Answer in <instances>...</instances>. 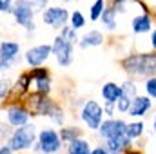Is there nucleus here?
<instances>
[{
  "mask_svg": "<svg viewBox=\"0 0 156 154\" xmlns=\"http://www.w3.org/2000/svg\"><path fill=\"white\" fill-rule=\"evenodd\" d=\"M120 67L129 75V78L147 80L156 76V51L129 53L120 60Z\"/></svg>",
  "mask_w": 156,
  "mask_h": 154,
  "instance_id": "f257e3e1",
  "label": "nucleus"
},
{
  "mask_svg": "<svg viewBox=\"0 0 156 154\" xmlns=\"http://www.w3.org/2000/svg\"><path fill=\"white\" fill-rule=\"evenodd\" d=\"M38 125L37 123H27L24 127H18V129H13L9 140L5 142L11 151L15 154H20V152H26V151H31L37 143V138H38Z\"/></svg>",
  "mask_w": 156,
  "mask_h": 154,
  "instance_id": "f03ea898",
  "label": "nucleus"
},
{
  "mask_svg": "<svg viewBox=\"0 0 156 154\" xmlns=\"http://www.w3.org/2000/svg\"><path fill=\"white\" fill-rule=\"evenodd\" d=\"M66 149L60 134L55 127H42L38 131V138L35 147L31 149L33 154H60Z\"/></svg>",
  "mask_w": 156,
  "mask_h": 154,
  "instance_id": "7ed1b4c3",
  "label": "nucleus"
},
{
  "mask_svg": "<svg viewBox=\"0 0 156 154\" xmlns=\"http://www.w3.org/2000/svg\"><path fill=\"white\" fill-rule=\"evenodd\" d=\"M80 120L82 123L87 127V131L91 132H98L100 125L104 123L105 116H104V107L102 103H98L96 100H85V103L80 107Z\"/></svg>",
  "mask_w": 156,
  "mask_h": 154,
  "instance_id": "20e7f679",
  "label": "nucleus"
},
{
  "mask_svg": "<svg viewBox=\"0 0 156 154\" xmlns=\"http://www.w3.org/2000/svg\"><path fill=\"white\" fill-rule=\"evenodd\" d=\"M24 103L26 107L29 109L31 116H40V118H49L53 109L56 107V100H53L51 96H45V94H38L35 91H31L26 98H24Z\"/></svg>",
  "mask_w": 156,
  "mask_h": 154,
  "instance_id": "39448f33",
  "label": "nucleus"
},
{
  "mask_svg": "<svg viewBox=\"0 0 156 154\" xmlns=\"http://www.w3.org/2000/svg\"><path fill=\"white\" fill-rule=\"evenodd\" d=\"M11 16L15 20L16 26L24 27L27 33H33L37 31V22H35V16H37V11L24 0H15L13 2V9H11Z\"/></svg>",
  "mask_w": 156,
  "mask_h": 154,
  "instance_id": "423d86ee",
  "label": "nucleus"
},
{
  "mask_svg": "<svg viewBox=\"0 0 156 154\" xmlns=\"http://www.w3.org/2000/svg\"><path fill=\"white\" fill-rule=\"evenodd\" d=\"M20 58H24L22 54V45L16 40H0V71H11Z\"/></svg>",
  "mask_w": 156,
  "mask_h": 154,
  "instance_id": "0eeeda50",
  "label": "nucleus"
},
{
  "mask_svg": "<svg viewBox=\"0 0 156 154\" xmlns=\"http://www.w3.org/2000/svg\"><path fill=\"white\" fill-rule=\"evenodd\" d=\"M2 107L5 111V121L13 129H18V127H24V125L31 123V118L33 116H31L29 109L26 107L24 102H18V100L5 102V103H2Z\"/></svg>",
  "mask_w": 156,
  "mask_h": 154,
  "instance_id": "6e6552de",
  "label": "nucleus"
},
{
  "mask_svg": "<svg viewBox=\"0 0 156 154\" xmlns=\"http://www.w3.org/2000/svg\"><path fill=\"white\" fill-rule=\"evenodd\" d=\"M69 15L71 11L66 5H49L45 11H42V22L44 26L51 29H62L69 24Z\"/></svg>",
  "mask_w": 156,
  "mask_h": 154,
  "instance_id": "1a4fd4ad",
  "label": "nucleus"
},
{
  "mask_svg": "<svg viewBox=\"0 0 156 154\" xmlns=\"http://www.w3.org/2000/svg\"><path fill=\"white\" fill-rule=\"evenodd\" d=\"M53 56V47L51 44H37V45H31L29 49H26L24 53V62L29 69H35V67H42L47 64V60Z\"/></svg>",
  "mask_w": 156,
  "mask_h": 154,
  "instance_id": "9d476101",
  "label": "nucleus"
},
{
  "mask_svg": "<svg viewBox=\"0 0 156 154\" xmlns=\"http://www.w3.org/2000/svg\"><path fill=\"white\" fill-rule=\"evenodd\" d=\"M51 47H53V56L56 60V64L60 67H69L75 60V45L69 44L67 40L60 35H56L55 40L51 42Z\"/></svg>",
  "mask_w": 156,
  "mask_h": 154,
  "instance_id": "9b49d317",
  "label": "nucleus"
},
{
  "mask_svg": "<svg viewBox=\"0 0 156 154\" xmlns=\"http://www.w3.org/2000/svg\"><path fill=\"white\" fill-rule=\"evenodd\" d=\"M125 129H127V121L123 118H105L104 123L98 129V138L100 140H111V138H120L125 136Z\"/></svg>",
  "mask_w": 156,
  "mask_h": 154,
  "instance_id": "f8f14e48",
  "label": "nucleus"
},
{
  "mask_svg": "<svg viewBox=\"0 0 156 154\" xmlns=\"http://www.w3.org/2000/svg\"><path fill=\"white\" fill-rule=\"evenodd\" d=\"M131 31L133 35H151V31L156 27V18L153 11H147V13H138L131 18Z\"/></svg>",
  "mask_w": 156,
  "mask_h": 154,
  "instance_id": "ddd939ff",
  "label": "nucleus"
},
{
  "mask_svg": "<svg viewBox=\"0 0 156 154\" xmlns=\"http://www.w3.org/2000/svg\"><path fill=\"white\" fill-rule=\"evenodd\" d=\"M31 91H33V78L29 75V71H22L16 76V80L13 82V94H11V98L7 102H15V100L24 102V98Z\"/></svg>",
  "mask_w": 156,
  "mask_h": 154,
  "instance_id": "4468645a",
  "label": "nucleus"
},
{
  "mask_svg": "<svg viewBox=\"0 0 156 154\" xmlns=\"http://www.w3.org/2000/svg\"><path fill=\"white\" fill-rule=\"evenodd\" d=\"M153 105H154V103H153V98H149L147 94H138V96L133 100L127 116H131V118H134V120H142V118H145V116L151 113Z\"/></svg>",
  "mask_w": 156,
  "mask_h": 154,
  "instance_id": "2eb2a0df",
  "label": "nucleus"
},
{
  "mask_svg": "<svg viewBox=\"0 0 156 154\" xmlns=\"http://www.w3.org/2000/svg\"><path fill=\"white\" fill-rule=\"evenodd\" d=\"M104 147L107 149L109 154H125L129 149L134 147V142H131L127 136H120V138H111L104 142Z\"/></svg>",
  "mask_w": 156,
  "mask_h": 154,
  "instance_id": "dca6fc26",
  "label": "nucleus"
},
{
  "mask_svg": "<svg viewBox=\"0 0 156 154\" xmlns=\"http://www.w3.org/2000/svg\"><path fill=\"white\" fill-rule=\"evenodd\" d=\"M107 4L116 11V15H127V13H131V9H133L134 5L142 7L144 11H151V7H149L144 0H109Z\"/></svg>",
  "mask_w": 156,
  "mask_h": 154,
  "instance_id": "f3484780",
  "label": "nucleus"
},
{
  "mask_svg": "<svg viewBox=\"0 0 156 154\" xmlns=\"http://www.w3.org/2000/svg\"><path fill=\"white\" fill-rule=\"evenodd\" d=\"M105 42V37L100 29H91L87 33H83L80 37V42H78V47L80 49H89V47H100L104 45Z\"/></svg>",
  "mask_w": 156,
  "mask_h": 154,
  "instance_id": "a211bd4d",
  "label": "nucleus"
},
{
  "mask_svg": "<svg viewBox=\"0 0 156 154\" xmlns=\"http://www.w3.org/2000/svg\"><path fill=\"white\" fill-rule=\"evenodd\" d=\"M100 94L105 103H116L118 98L122 96V87L116 82H105L100 89Z\"/></svg>",
  "mask_w": 156,
  "mask_h": 154,
  "instance_id": "6ab92c4d",
  "label": "nucleus"
},
{
  "mask_svg": "<svg viewBox=\"0 0 156 154\" xmlns=\"http://www.w3.org/2000/svg\"><path fill=\"white\" fill-rule=\"evenodd\" d=\"M100 24H102L104 31H109V33H115L118 29V15L109 4H107V7H105V11H104L102 18H100Z\"/></svg>",
  "mask_w": 156,
  "mask_h": 154,
  "instance_id": "aec40b11",
  "label": "nucleus"
},
{
  "mask_svg": "<svg viewBox=\"0 0 156 154\" xmlns=\"http://www.w3.org/2000/svg\"><path fill=\"white\" fill-rule=\"evenodd\" d=\"M58 134H60V140L64 142V145H67V143L75 142L78 138H82L83 131H82V127H78L76 123H75V125H64V127H60Z\"/></svg>",
  "mask_w": 156,
  "mask_h": 154,
  "instance_id": "412c9836",
  "label": "nucleus"
},
{
  "mask_svg": "<svg viewBox=\"0 0 156 154\" xmlns=\"http://www.w3.org/2000/svg\"><path fill=\"white\" fill-rule=\"evenodd\" d=\"M91 151H93V145L83 136L66 145V154H91Z\"/></svg>",
  "mask_w": 156,
  "mask_h": 154,
  "instance_id": "4be33fe9",
  "label": "nucleus"
},
{
  "mask_svg": "<svg viewBox=\"0 0 156 154\" xmlns=\"http://www.w3.org/2000/svg\"><path fill=\"white\" fill-rule=\"evenodd\" d=\"M145 134V123L142 120H133V121H127V129H125V136L136 143V140H142Z\"/></svg>",
  "mask_w": 156,
  "mask_h": 154,
  "instance_id": "5701e85b",
  "label": "nucleus"
},
{
  "mask_svg": "<svg viewBox=\"0 0 156 154\" xmlns=\"http://www.w3.org/2000/svg\"><path fill=\"white\" fill-rule=\"evenodd\" d=\"M105 7H107V0H94L89 7V20L91 22H100Z\"/></svg>",
  "mask_w": 156,
  "mask_h": 154,
  "instance_id": "b1692460",
  "label": "nucleus"
},
{
  "mask_svg": "<svg viewBox=\"0 0 156 154\" xmlns=\"http://www.w3.org/2000/svg\"><path fill=\"white\" fill-rule=\"evenodd\" d=\"M33 91L38 93V94H45V96H51V91H53V78H40V80H33Z\"/></svg>",
  "mask_w": 156,
  "mask_h": 154,
  "instance_id": "393cba45",
  "label": "nucleus"
},
{
  "mask_svg": "<svg viewBox=\"0 0 156 154\" xmlns=\"http://www.w3.org/2000/svg\"><path fill=\"white\" fill-rule=\"evenodd\" d=\"M120 87H122V94L127 96V98H131V100H134V98L140 94V93H138V83H136L134 78H127V80H123V82L120 83Z\"/></svg>",
  "mask_w": 156,
  "mask_h": 154,
  "instance_id": "a878e982",
  "label": "nucleus"
},
{
  "mask_svg": "<svg viewBox=\"0 0 156 154\" xmlns=\"http://www.w3.org/2000/svg\"><path fill=\"white\" fill-rule=\"evenodd\" d=\"M69 26L75 29V31H80V29H83L85 26H87V16L82 13V11H71V15H69Z\"/></svg>",
  "mask_w": 156,
  "mask_h": 154,
  "instance_id": "bb28decb",
  "label": "nucleus"
},
{
  "mask_svg": "<svg viewBox=\"0 0 156 154\" xmlns=\"http://www.w3.org/2000/svg\"><path fill=\"white\" fill-rule=\"evenodd\" d=\"M11 94H13V82H11V78L2 76L0 78V102L5 103L11 98Z\"/></svg>",
  "mask_w": 156,
  "mask_h": 154,
  "instance_id": "cd10ccee",
  "label": "nucleus"
},
{
  "mask_svg": "<svg viewBox=\"0 0 156 154\" xmlns=\"http://www.w3.org/2000/svg\"><path fill=\"white\" fill-rule=\"evenodd\" d=\"M60 37H64V38L67 40L69 44H73V45H78V42H80V37H78V31H75L69 24L66 26V27H62L60 29V33H58Z\"/></svg>",
  "mask_w": 156,
  "mask_h": 154,
  "instance_id": "c85d7f7f",
  "label": "nucleus"
},
{
  "mask_svg": "<svg viewBox=\"0 0 156 154\" xmlns=\"http://www.w3.org/2000/svg\"><path fill=\"white\" fill-rule=\"evenodd\" d=\"M144 91L149 98H154L156 100V76H151L147 80H144Z\"/></svg>",
  "mask_w": 156,
  "mask_h": 154,
  "instance_id": "c756f323",
  "label": "nucleus"
},
{
  "mask_svg": "<svg viewBox=\"0 0 156 154\" xmlns=\"http://www.w3.org/2000/svg\"><path fill=\"white\" fill-rule=\"evenodd\" d=\"M131 103H133V100L122 94V96L118 98V102H116V111L120 113V114H127L129 109H131Z\"/></svg>",
  "mask_w": 156,
  "mask_h": 154,
  "instance_id": "7c9ffc66",
  "label": "nucleus"
},
{
  "mask_svg": "<svg viewBox=\"0 0 156 154\" xmlns=\"http://www.w3.org/2000/svg\"><path fill=\"white\" fill-rule=\"evenodd\" d=\"M29 71V75L33 80H40V78H49L51 76V71L45 67V65H42V67H35V69H27Z\"/></svg>",
  "mask_w": 156,
  "mask_h": 154,
  "instance_id": "2f4dec72",
  "label": "nucleus"
},
{
  "mask_svg": "<svg viewBox=\"0 0 156 154\" xmlns=\"http://www.w3.org/2000/svg\"><path fill=\"white\" fill-rule=\"evenodd\" d=\"M11 132H13V127H11V125H9L7 121L0 123V143H5V142L9 140Z\"/></svg>",
  "mask_w": 156,
  "mask_h": 154,
  "instance_id": "473e14b6",
  "label": "nucleus"
},
{
  "mask_svg": "<svg viewBox=\"0 0 156 154\" xmlns=\"http://www.w3.org/2000/svg\"><path fill=\"white\" fill-rule=\"evenodd\" d=\"M24 2H27L37 13H42V11H45L49 7V0H24Z\"/></svg>",
  "mask_w": 156,
  "mask_h": 154,
  "instance_id": "72a5a7b5",
  "label": "nucleus"
},
{
  "mask_svg": "<svg viewBox=\"0 0 156 154\" xmlns=\"http://www.w3.org/2000/svg\"><path fill=\"white\" fill-rule=\"evenodd\" d=\"M104 116L105 118H115V114H116L118 111H116V103H105L104 102Z\"/></svg>",
  "mask_w": 156,
  "mask_h": 154,
  "instance_id": "f704fd0d",
  "label": "nucleus"
},
{
  "mask_svg": "<svg viewBox=\"0 0 156 154\" xmlns=\"http://www.w3.org/2000/svg\"><path fill=\"white\" fill-rule=\"evenodd\" d=\"M11 9H13L11 0H0V13L2 15H11Z\"/></svg>",
  "mask_w": 156,
  "mask_h": 154,
  "instance_id": "c9c22d12",
  "label": "nucleus"
},
{
  "mask_svg": "<svg viewBox=\"0 0 156 154\" xmlns=\"http://www.w3.org/2000/svg\"><path fill=\"white\" fill-rule=\"evenodd\" d=\"M91 154H109V152H107V149L104 147V143H100V145H94V147H93Z\"/></svg>",
  "mask_w": 156,
  "mask_h": 154,
  "instance_id": "e433bc0d",
  "label": "nucleus"
},
{
  "mask_svg": "<svg viewBox=\"0 0 156 154\" xmlns=\"http://www.w3.org/2000/svg\"><path fill=\"white\" fill-rule=\"evenodd\" d=\"M149 44H151V49L156 51V27L151 31V35H149Z\"/></svg>",
  "mask_w": 156,
  "mask_h": 154,
  "instance_id": "4c0bfd02",
  "label": "nucleus"
},
{
  "mask_svg": "<svg viewBox=\"0 0 156 154\" xmlns=\"http://www.w3.org/2000/svg\"><path fill=\"white\" fill-rule=\"evenodd\" d=\"M0 154H15L7 143H0Z\"/></svg>",
  "mask_w": 156,
  "mask_h": 154,
  "instance_id": "58836bf2",
  "label": "nucleus"
},
{
  "mask_svg": "<svg viewBox=\"0 0 156 154\" xmlns=\"http://www.w3.org/2000/svg\"><path fill=\"white\" fill-rule=\"evenodd\" d=\"M125 154H144V151H140V149H134V147H133V149H129Z\"/></svg>",
  "mask_w": 156,
  "mask_h": 154,
  "instance_id": "ea45409f",
  "label": "nucleus"
},
{
  "mask_svg": "<svg viewBox=\"0 0 156 154\" xmlns=\"http://www.w3.org/2000/svg\"><path fill=\"white\" fill-rule=\"evenodd\" d=\"M153 134L156 136V114L153 116Z\"/></svg>",
  "mask_w": 156,
  "mask_h": 154,
  "instance_id": "a19ab883",
  "label": "nucleus"
},
{
  "mask_svg": "<svg viewBox=\"0 0 156 154\" xmlns=\"http://www.w3.org/2000/svg\"><path fill=\"white\" fill-rule=\"evenodd\" d=\"M69 2H75V0H62V4H69Z\"/></svg>",
  "mask_w": 156,
  "mask_h": 154,
  "instance_id": "79ce46f5",
  "label": "nucleus"
},
{
  "mask_svg": "<svg viewBox=\"0 0 156 154\" xmlns=\"http://www.w3.org/2000/svg\"><path fill=\"white\" fill-rule=\"evenodd\" d=\"M154 107H156V102H154Z\"/></svg>",
  "mask_w": 156,
  "mask_h": 154,
  "instance_id": "37998d69",
  "label": "nucleus"
},
{
  "mask_svg": "<svg viewBox=\"0 0 156 154\" xmlns=\"http://www.w3.org/2000/svg\"><path fill=\"white\" fill-rule=\"evenodd\" d=\"M11 2H15V0H11Z\"/></svg>",
  "mask_w": 156,
  "mask_h": 154,
  "instance_id": "c03bdc74",
  "label": "nucleus"
},
{
  "mask_svg": "<svg viewBox=\"0 0 156 154\" xmlns=\"http://www.w3.org/2000/svg\"><path fill=\"white\" fill-rule=\"evenodd\" d=\"M0 73H2V71H0Z\"/></svg>",
  "mask_w": 156,
  "mask_h": 154,
  "instance_id": "a18cd8bd",
  "label": "nucleus"
}]
</instances>
